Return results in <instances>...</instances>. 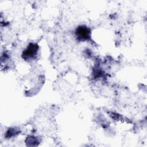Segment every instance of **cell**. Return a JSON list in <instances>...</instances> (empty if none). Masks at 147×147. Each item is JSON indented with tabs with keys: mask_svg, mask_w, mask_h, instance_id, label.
<instances>
[{
	"mask_svg": "<svg viewBox=\"0 0 147 147\" xmlns=\"http://www.w3.org/2000/svg\"><path fill=\"white\" fill-rule=\"evenodd\" d=\"M76 36L79 40L84 41L90 38V29L85 26H79L75 32Z\"/></svg>",
	"mask_w": 147,
	"mask_h": 147,
	"instance_id": "1",
	"label": "cell"
},
{
	"mask_svg": "<svg viewBox=\"0 0 147 147\" xmlns=\"http://www.w3.org/2000/svg\"><path fill=\"white\" fill-rule=\"evenodd\" d=\"M38 48V46L36 44H29L28 47L22 53V58H24L25 60L33 59L36 56Z\"/></svg>",
	"mask_w": 147,
	"mask_h": 147,
	"instance_id": "2",
	"label": "cell"
}]
</instances>
